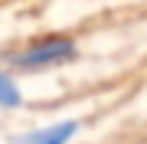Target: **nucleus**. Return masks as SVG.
I'll list each match as a JSON object with an SVG mask.
<instances>
[{"mask_svg": "<svg viewBox=\"0 0 147 144\" xmlns=\"http://www.w3.org/2000/svg\"><path fill=\"white\" fill-rule=\"evenodd\" d=\"M75 131H79L75 121H59L53 128H39V131L26 134L20 144H69V138H75Z\"/></svg>", "mask_w": 147, "mask_h": 144, "instance_id": "2", "label": "nucleus"}, {"mask_svg": "<svg viewBox=\"0 0 147 144\" xmlns=\"http://www.w3.org/2000/svg\"><path fill=\"white\" fill-rule=\"evenodd\" d=\"M20 101H23V95L13 85V79L10 75H0V108H16Z\"/></svg>", "mask_w": 147, "mask_h": 144, "instance_id": "3", "label": "nucleus"}, {"mask_svg": "<svg viewBox=\"0 0 147 144\" xmlns=\"http://www.w3.org/2000/svg\"><path fill=\"white\" fill-rule=\"evenodd\" d=\"M75 56V43L65 36H49V39H39L20 53H10L7 62L16 66V69H46V66H62Z\"/></svg>", "mask_w": 147, "mask_h": 144, "instance_id": "1", "label": "nucleus"}]
</instances>
